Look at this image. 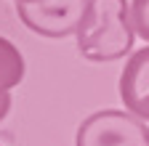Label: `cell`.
<instances>
[{
    "label": "cell",
    "instance_id": "3",
    "mask_svg": "<svg viewBox=\"0 0 149 146\" xmlns=\"http://www.w3.org/2000/svg\"><path fill=\"white\" fill-rule=\"evenodd\" d=\"M85 3L88 0H29L16 3V13L27 29L48 40H61L77 35Z\"/></svg>",
    "mask_w": 149,
    "mask_h": 146
},
{
    "label": "cell",
    "instance_id": "4",
    "mask_svg": "<svg viewBox=\"0 0 149 146\" xmlns=\"http://www.w3.org/2000/svg\"><path fill=\"white\" fill-rule=\"evenodd\" d=\"M120 98L130 114L149 120V48L136 51L120 75Z\"/></svg>",
    "mask_w": 149,
    "mask_h": 146
},
{
    "label": "cell",
    "instance_id": "1",
    "mask_svg": "<svg viewBox=\"0 0 149 146\" xmlns=\"http://www.w3.org/2000/svg\"><path fill=\"white\" fill-rule=\"evenodd\" d=\"M133 21L125 0H88L77 27V51L88 61H115L133 48Z\"/></svg>",
    "mask_w": 149,
    "mask_h": 146
},
{
    "label": "cell",
    "instance_id": "7",
    "mask_svg": "<svg viewBox=\"0 0 149 146\" xmlns=\"http://www.w3.org/2000/svg\"><path fill=\"white\" fill-rule=\"evenodd\" d=\"M8 109H11V96L8 93H0V120L8 114Z\"/></svg>",
    "mask_w": 149,
    "mask_h": 146
},
{
    "label": "cell",
    "instance_id": "5",
    "mask_svg": "<svg viewBox=\"0 0 149 146\" xmlns=\"http://www.w3.org/2000/svg\"><path fill=\"white\" fill-rule=\"evenodd\" d=\"M24 80V59L19 48L0 37V93H8L11 88H16L19 82Z\"/></svg>",
    "mask_w": 149,
    "mask_h": 146
},
{
    "label": "cell",
    "instance_id": "6",
    "mask_svg": "<svg viewBox=\"0 0 149 146\" xmlns=\"http://www.w3.org/2000/svg\"><path fill=\"white\" fill-rule=\"evenodd\" d=\"M130 21L141 40L149 43V0H133L130 3Z\"/></svg>",
    "mask_w": 149,
    "mask_h": 146
},
{
    "label": "cell",
    "instance_id": "8",
    "mask_svg": "<svg viewBox=\"0 0 149 146\" xmlns=\"http://www.w3.org/2000/svg\"><path fill=\"white\" fill-rule=\"evenodd\" d=\"M13 3H29V0H13Z\"/></svg>",
    "mask_w": 149,
    "mask_h": 146
},
{
    "label": "cell",
    "instance_id": "2",
    "mask_svg": "<svg viewBox=\"0 0 149 146\" xmlns=\"http://www.w3.org/2000/svg\"><path fill=\"white\" fill-rule=\"evenodd\" d=\"M74 146H149V127L136 114L104 109L80 122Z\"/></svg>",
    "mask_w": 149,
    "mask_h": 146
}]
</instances>
